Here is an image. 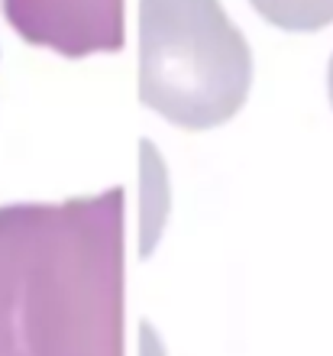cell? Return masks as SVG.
Masks as SVG:
<instances>
[{
	"label": "cell",
	"instance_id": "obj_5",
	"mask_svg": "<svg viewBox=\"0 0 333 356\" xmlns=\"http://www.w3.org/2000/svg\"><path fill=\"white\" fill-rule=\"evenodd\" d=\"M327 88H330V104H333V58H330V72H327Z\"/></svg>",
	"mask_w": 333,
	"mask_h": 356
},
{
	"label": "cell",
	"instance_id": "obj_2",
	"mask_svg": "<svg viewBox=\"0 0 333 356\" xmlns=\"http://www.w3.org/2000/svg\"><path fill=\"white\" fill-rule=\"evenodd\" d=\"M252 85V52L220 0H139V97L185 130L236 117Z\"/></svg>",
	"mask_w": 333,
	"mask_h": 356
},
{
	"label": "cell",
	"instance_id": "obj_3",
	"mask_svg": "<svg viewBox=\"0 0 333 356\" xmlns=\"http://www.w3.org/2000/svg\"><path fill=\"white\" fill-rule=\"evenodd\" d=\"M10 26L65 58L117 52L127 39L123 0H3Z\"/></svg>",
	"mask_w": 333,
	"mask_h": 356
},
{
	"label": "cell",
	"instance_id": "obj_4",
	"mask_svg": "<svg viewBox=\"0 0 333 356\" xmlns=\"http://www.w3.org/2000/svg\"><path fill=\"white\" fill-rule=\"evenodd\" d=\"M272 26L288 33H317L333 23V0H250Z\"/></svg>",
	"mask_w": 333,
	"mask_h": 356
},
{
	"label": "cell",
	"instance_id": "obj_1",
	"mask_svg": "<svg viewBox=\"0 0 333 356\" xmlns=\"http://www.w3.org/2000/svg\"><path fill=\"white\" fill-rule=\"evenodd\" d=\"M127 195L0 207V356H123Z\"/></svg>",
	"mask_w": 333,
	"mask_h": 356
}]
</instances>
